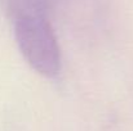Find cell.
<instances>
[{"mask_svg": "<svg viewBox=\"0 0 133 131\" xmlns=\"http://www.w3.org/2000/svg\"><path fill=\"white\" fill-rule=\"evenodd\" d=\"M14 35L27 63L40 75L53 77L59 71V48L48 19L39 10L23 9L14 21Z\"/></svg>", "mask_w": 133, "mask_h": 131, "instance_id": "1", "label": "cell"}]
</instances>
